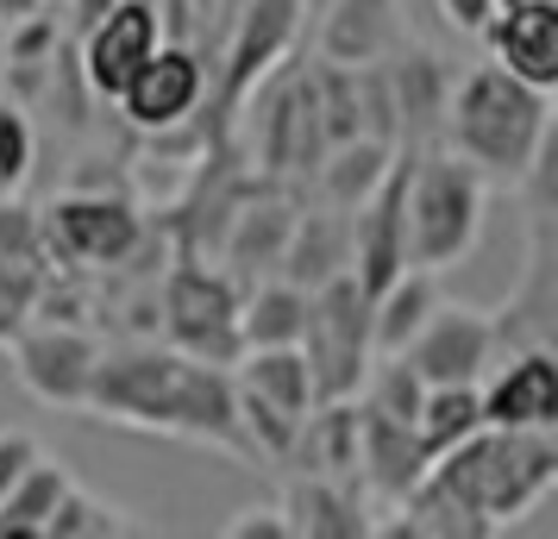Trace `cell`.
Instances as JSON below:
<instances>
[{
	"instance_id": "obj_32",
	"label": "cell",
	"mask_w": 558,
	"mask_h": 539,
	"mask_svg": "<svg viewBox=\"0 0 558 539\" xmlns=\"http://www.w3.org/2000/svg\"><path fill=\"white\" fill-rule=\"evenodd\" d=\"M227 539H295L289 534V520H282V509L270 502V509H239L227 520Z\"/></svg>"
},
{
	"instance_id": "obj_31",
	"label": "cell",
	"mask_w": 558,
	"mask_h": 539,
	"mask_svg": "<svg viewBox=\"0 0 558 539\" xmlns=\"http://www.w3.org/2000/svg\"><path fill=\"white\" fill-rule=\"evenodd\" d=\"M32 157H38L32 120L13 101H0V188H20L32 176Z\"/></svg>"
},
{
	"instance_id": "obj_37",
	"label": "cell",
	"mask_w": 558,
	"mask_h": 539,
	"mask_svg": "<svg viewBox=\"0 0 558 539\" xmlns=\"http://www.w3.org/2000/svg\"><path fill=\"white\" fill-rule=\"evenodd\" d=\"M57 7H63V0H57Z\"/></svg>"
},
{
	"instance_id": "obj_13",
	"label": "cell",
	"mask_w": 558,
	"mask_h": 539,
	"mask_svg": "<svg viewBox=\"0 0 558 539\" xmlns=\"http://www.w3.org/2000/svg\"><path fill=\"white\" fill-rule=\"evenodd\" d=\"M76 45H82V82H88V95L120 101V88L132 82V70L163 45V32H157V0H113Z\"/></svg>"
},
{
	"instance_id": "obj_2",
	"label": "cell",
	"mask_w": 558,
	"mask_h": 539,
	"mask_svg": "<svg viewBox=\"0 0 558 539\" xmlns=\"http://www.w3.org/2000/svg\"><path fill=\"white\" fill-rule=\"evenodd\" d=\"M82 414H101V420H120V427H138V433L195 439V445H214L239 464L257 458L245 427H239L232 370L189 358L177 345H145V352H120V358L101 352Z\"/></svg>"
},
{
	"instance_id": "obj_8",
	"label": "cell",
	"mask_w": 558,
	"mask_h": 539,
	"mask_svg": "<svg viewBox=\"0 0 558 539\" xmlns=\"http://www.w3.org/2000/svg\"><path fill=\"white\" fill-rule=\"evenodd\" d=\"M38 232L63 264H95V270H113L138 252L145 238V213L126 201V195H107V188H63L45 213H38Z\"/></svg>"
},
{
	"instance_id": "obj_15",
	"label": "cell",
	"mask_w": 558,
	"mask_h": 539,
	"mask_svg": "<svg viewBox=\"0 0 558 539\" xmlns=\"http://www.w3.org/2000/svg\"><path fill=\"white\" fill-rule=\"evenodd\" d=\"M489 63H502L508 76H521L527 88H558V0H514L489 26Z\"/></svg>"
},
{
	"instance_id": "obj_11",
	"label": "cell",
	"mask_w": 558,
	"mask_h": 539,
	"mask_svg": "<svg viewBox=\"0 0 558 539\" xmlns=\"http://www.w3.org/2000/svg\"><path fill=\"white\" fill-rule=\"evenodd\" d=\"M496 345H502L496 314L439 302V308L427 314V327L408 339L396 358H408V370H414L427 389L433 383H483V370H489V358H496Z\"/></svg>"
},
{
	"instance_id": "obj_14",
	"label": "cell",
	"mask_w": 558,
	"mask_h": 539,
	"mask_svg": "<svg viewBox=\"0 0 558 539\" xmlns=\"http://www.w3.org/2000/svg\"><path fill=\"white\" fill-rule=\"evenodd\" d=\"M402 182H408V151H396L389 176L352 207V277H357V289H364L371 302H377L383 289L408 270V252H402Z\"/></svg>"
},
{
	"instance_id": "obj_3",
	"label": "cell",
	"mask_w": 558,
	"mask_h": 539,
	"mask_svg": "<svg viewBox=\"0 0 558 539\" xmlns=\"http://www.w3.org/2000/svg\"><path fill=\"white\" fill-rule=\"evenodd\" d=\"M546 132H553V88H527L502 63H477L452 76V95L439 113V145L489 182L539 176Z\"/></svg>"
},
{
	"instance_id": "obj_23",
	"label": "cell",
	"mask_w": 558,
	"mask_h": 539,
	"mask_svg": "<svg viewBox=\"0 0 558 539\" xmlns=\"http://www.w3.org/2000/svg\"><path fill=\"white\" fill-rule=\"evenodd\" d=\"M396 45H402L396 0H327V20H320L327 63H383Z\"/></svg>"
},
{
	"instance_id": "obj_34",
	"label": "cell",
	"mask_w": 558,
	"mask_h": 539,
	"mask_svg": "<svg viewBox=\"0 0 558 539\" xmlns=\"http://www.w3.org/2000/svg\"><path fill=\"white\" fill-rule=\"evenodd\" d=\"M439 7H446V20H452L458 32H477V38H483V26L496 20V0H439Z\"/></svg>"
},
{
	"instance_id": "obj_9",
	"label": "cell",
	"mask_w": 558,
	"mask_h": 539,
	"mask_svg": "<svg viewBox=\"0 0 558 539\" xmlns=\"http://www.w3.org/2000/svg\"><path fill=\"white\" fill-rule=\"evenodd\" d=\"M101 339L82 333V327H63V320H45L32 333L13 339V377L32 402L45 408H88V383H95V364H101Z\"/></svg>"
},
{
	"instance_id": "obj_21",
	"label": "cell",
	"mask_w": 558,
	"mask_h": 539,
	"mask_svg": "<svg viewBox=\"0 0 558 539\" xmlns=\"http://www.w3.org/2000/svg\"><path fill=\"white\" fill-rule=\"evenodd\" d=\"M277 509H282V520H289L295 539H371L377 534V520L364 514L357 489L327 483V477H307V470H295V483L282 489Z\"/></svg>"
},
{
	"instance_id": "obj_28",
	"label": "cell",
	"mask_w": 558,
	"mask_h": 539,
	"mask_svg": "<svg viewBox=\"0 0 558 539\" xmlns=\"http://www.w3.org/2000/svg\"><path fill=\"white\" fill-rule=\"evenodd\" d=\"M63 489H70V470L38 452L26 464V477L0 495V539H45V520H51Z\"/></svg>"
},
{
	"instance_id": "obj_24",
	"label": "cell",
	"mask_w": 558,
	"mask_h": 539,
	"mask_svg": "<svg viewBox=\"0 0 558 539\" xmlns=\"http://www.w3.org/2000/svg\"><path fill=\"white\" fill-rule=\"evenodd\" d=\"M232 383L252 389L257 402L282 408L289 420H302L314 408V370H307L302 345H252L232 358Z\"/></svg>"
},
{
	"instance_id": "obj_36",
	"label": "cell",
	"mask_w": 558,
	"mask_h": 539,
	"mask_svg": "<svg viewBox=\"0 0 558 539\" xmlns=\"http://www.w3.org/2000/svg\"><path fill=\"white\" fill-rule=\"evenodd\" d=\"M207 7H214V0H195V13H207Z\"/></svg>"
},
{
	"instance_id": "obj_17",
	"label": "cell",
	"mask_w": 558,
	"mask_h": 539,
	"mask_svg": "<svg viewBox=\"0 0 558 539\" xmlns=\"http://www.w3.org/2000/svg\"><path fill=\"white\" fill-rule=\"evenodd\" d=\"M389 107H396V151H421L439 138V113H446V95H452V70L433 51H402L389 70Z\"/></svg>"
},
{
	"instance_id": "obj_25",
	"label": "cell",
	"mask_w": 558,
	"mask_h": 539,
	"mask_svg": "<svg viewBox=\"0 0 558 539\" xmlns=\"http://www.w3.org/2000/svg\"><path fill=\"white\" fill-rule=\"evenodd\" d=\"M389 163H396V145H389V138H377V132H357V138H345V145H327V151H320L314 182H320L327 207L352 213V207L364 201L383 176H389Z\"/></svg>"
},
{
	"instance_id": "obj_20",
	"label": "cell",
	"mask_w": 558,
	"mask_h": 539,
	"mask_svg": "<svg viewBox=\"0 0 558 539\" xmlns=\"http://www.w3.org/2000/svg\"><path fill=\"white\" fill-rule=\"evenodd\" d=\"M289 464L307 477H327V483L357 489V395L345 402H314L295 427Z\"/></svg>"
},
{
	"instance_id": "obj_6",
	"label": "cell",
	"mask_w": 558,
	"mask_h": 539,
	"mask_svg": "<svg viewBox=\"0 0 558 539\" xmlns=\"http://www.w3.org/2000/svg\"><path fill=\"white\" fill-rule=\"evenodd\" d=\"M157 308H163V327H170L177 352L232 370V358H239V283L227 270H207L195 252H182L163 277Z\"/></svg>"
},
{
	"instance_id": "obj_19",
	"label": "cell",
	"mask_w": 558,
	"mask_h": 539,
	"mask_svg": "<svg viewBox=\"0 0 558 539\" xmlns=\"http://www.w3.org/2000/svg\"><path fill=\"white\" fill-rule=\"evenodd\" d=\"M483 395V427H558V364L546 345H527Z\"/></svg>"
},
{
	"instance_id": "obj_18",
	"label": "cell",
	"mask_w": 558,
	"mask_h": 539,
	"mask_svg": "<svg viewBox=\"0 0 558 539\" xmlns=\"http://www.w3.org/2000/svg\"><path fill=\"white\" fill-rule=\"evenodd\" d=\"M421 470H427V452H421L414 427L357 402V483H371L383 502H402L421 483Z\"/></svg>"
},
{
	"instance_id": "obj_29",
	"label": "cell",
	"mask_w": 558,
	"mask_h": 539,
	"mask_svg": "<svg viewBox=\"0 0 558 539\" xmlns=\"http://www.w3.org/2000/svg\"><path fill=\"white\" fill-rule=\"evenodd\" d=\"M483 427V395L477 383H433L421 395V414H414V439H421V452L439 458L446 445H458L464 433H477Z\"/></svg>"
},
{
	"instance_id": "obj_22",
	"label": "cell",
	"mask_w": 558,
	"mask_h": 539,
	"mask_svg": "<svg viewBox=\"0 0 558 539\" xmlns=\"http://www.w3.org/2000/svg\"><path fill=\"white\" fill-rule=\"evenodd\" d=\"M352 270V213L339 207H314V213H295V232L282 245L277 277L295 289H320L327 277Z\"/></svg>"
},
{
	"instance_id": "obj_26",
	"label": "cell",
	"mask_w": 558,
	"mask_h": 539,
	"mask_svg": "<svg viewBox=\"0 0 558 539\" xmlns=\"http://www.w3.org/2000/svg\"><path fill=\"white\" fill-rule=\"evenodd\" d=\"M439 302H446V295H439V277L408 264L402 277L371 302V352H377V358H396L408 339L427 327V314L439 308Z\"/></svg>"
},
{
	"instance_id": "obj_12",
	"label": "cell",
	"mask_w": 558,
	"mask_h": 539,
	"mask_svg": "<svg viewBox=\"0 0 558 539\" xmlns=\"http://www.w3.org/2000/svg\"><path fill=\"white\" fill-rule=\"evenodd\" d=\"M202 95H207V70H202V57H195V45L163 38V45L132 70V82L120 88L113 107H120L126 126H138V132H170L202 107Z\"/></svg>"
},
{
	"instance_id": "obj_4",
	"label": "cell",
	"mask_w": 558,
	"mask_h": 539,
	"mask_svg": "<svg viewBox=\"0 0 558 539\" xmlns=\"http://www.w3.org/2000/svg\"><path fill=\"white\" fill-rule=\"evenodd\" d=\"M483 220H489V176L471 170L446 145L408 151V182H402V252L414 270L446 277L477 252Z\"/></svg>"
},
{
	"instance_id": "obj_30",
	"label": "cell",
	"mask_w": 558,
	"mask_h": 539,
	"mask_svg": "<svg viewBox=\"0 0 558 539\" xmlns=\"http://www.w3.org/2000/svg\"><path fill=\"white\" fill-rule=\"evenodd\" d=\"M126 534H138V520L126 509L101 502L95 489H82L76 477H70V489L57 495L51 520H45V539H126Z\"/></svg>"
},
{
	"instance_id": "obj_7",
	"label": "cell",
	"mask_w": 558,
	"mask_h": 539,
	"mask_svg": "<svg viewBox=\"0 0 558 539\" xmlns=\"http://www.w3.org/2000/svg\"><path fill=\"white\" fill-rule=\"evenodd\" d=\"M245 107H257V170H270V176H314V163L327 151L314 70H295V76L270 70L245 95Z\"/></svg>"
},
{
	"instance_id": "obj_16",
	"label": "cell",
	"mask_w": 558,
	"mask_h": 539,
	"mask_svg": "<svg viewBox=\"0 0 558 539\" xmlns=\"http://www.w3.org/2000/svg\"><path fill=\"white\" fill-rule=\"evenodd\" d=\"M295 213L302 207L277 195V188H257L252 201L239 207L220 232V257H227V277L239 283H257V277H277L282 264V245H289V232H295Z\"/></svg>"
},
{
	"instance_id": "obj_35",
	"label": "cell",
	"mask_w": 558,
	"mask_h": 539,
	"mask_svg": "<svg viewBox=\"0 0 558 539\" xmlns=\"http://www.w3.org/2000/svg\"><path fill=\"white\" fill-rule=\"evenodd\" d=\"M38 7H51V0H0V32H7V26H20V20H32Z\"/></svg>"
},
{
	"instance_id": "obj_10",
	"label": "cell",
	"mask_w": 558,
	"mask_h": 539,
	"mask_svg": "<svg viewBox=\"0 0 558 539\" xmlns=\"http://www.w3.org/2000/svg\"><path fill=\"white\" fill-rule=\"evenodd\" d=\"M302 20H307V0H252L239 13V32L227 45V82H220V132L239 126L245 95L270 70H282V57L295 51V38H302Z\"/></svg>"
},
{
	"instance_id": "obj_27",
	"label": "cell",
	"mask_w": 558,
	"mask_h": 539,
	"mask_svg": "<svg viewBox=\"0 0 558 539\" xmlns=\"http://www.w3.org/2000/svg\"><path fill=\"white\" fill-rule=\"evenodd\" d=\"M307 327V289L282 283V277H264L239 295V352L252 345H302Z\"/></svg>"
},
{
	"instance_id": "obj_1",
	"label": "cell",
	"mask_w": 558,
	"mask_h": 539,
	"mask_svg": "<svg viewBox=\"0 0 558 539\" xmlns=\"http://www.w3.org/2000/svg\"><path fill=\"white\" fill-rule=\"evenodd\" d=\"M558 489V439L553 427H477L439 458H427L421 483L408 489L402 520L377 534L414 539H489L533 514Z\"/></svg>"
},
{
	"instance_id": "obj_5",
	"label": "cell",
	"mask_w": 558,
	"mask_h": 539,
	"mask_svg": "<svg viewBox=\"0 0 558 539\" xmlns=\"http://www.w3.org/2000/svg\"><path fill=\"white\" fill-rule=\"evenodd\" d=\"M302 358L314 370V402H345V395L364 389V370H371L377 352H371V295L357 289L352 270L307 289Z\"/></svg>"
},
{
	"instance_id": "obj_33",
	"label": "cell",
	"mask_w": 558,
	"mask_h": 539,
	"mask_svg": "<svg viewBox=\"0 0 558 539\" xmlns=\"http://www.w3.org/2000/svg\"><path fill=\"white\" fill-rule=\"evenodd\" d=\"M38 452H45V445H38L32 433H0V495L26 477V464L38 458Z\"/></svg>"
}]
</instances>
